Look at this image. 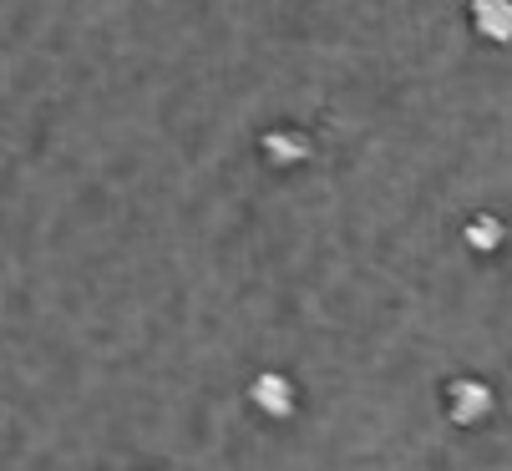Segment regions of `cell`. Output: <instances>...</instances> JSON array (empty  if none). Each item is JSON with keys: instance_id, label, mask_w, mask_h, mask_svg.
<instances>
[{"instance_id": "1", "label": "cell", "mask_w": 512, "mask_h": 471, "mask_svg": "<svg viewBox=\"0 0 512 471\" xmlns=\"http://www.w3.org/2000/svg\"><path fill=\"white\" fill-rule=\"evenodd\" d=\"M442 401H447L452 426H482L492 416V406H497V390L482 375H452L447 390H442Z\"/></svg>"}, {"instance_id": "2", "label": "cell", "mask_w": 512, "mask_h": 471, "mask_svg": "<svg viewBox=\"0 0 512 471\" xmlns=\"http://www.w3.org/2000/svg\"><path fill=\"white\" fill-rule=\"evenodd\" d=\"M249 401L269 416V421H289L295 416V385H289L279 370H259L249 380Z\"/></svg>"}, {"instance_id": "3", "label": "cell", "mask_w": 512, "mask_h": 471, "mask_svg": "<svg viewBox=\"0 0 512 471\" xmlns=\"http://www.w3.org/2000/svg\"><path fill=\"white\" fill-rule=\"evenodd\" d=\"M472 31L492 46H512V0H472Z\"/></svg>"}, {"instance_id": "4", "label": "cell", "mask_w": 512, "mask_h": 471, "mask_svg": "<svg viewBox=\"0 0 512 471\" xmlns=\"http://www.w3.org/2000/svg\"><path fill=\"white\" fill-rule=\"evenodd\" d=\"M462 244H467L472 254H497V249L507 244V223H502L497 213H472V218L462 223Z\"/></svg>"}, {"instance_id": "5", "label": "cell", "mask_w": 512, "mask_h": 471, "mask_svg": "<svg viewBox=\"0 0 512 471\" xmlns=\"http://www.w3.org/2000/svg\"><path fill=\"white\" fill-rule=\"evenodd\" d=\"M264 152L274 157V163H300V157H310V142H300V137H279V132H269V137H264Z\"/></svg>"}]
</instances>
